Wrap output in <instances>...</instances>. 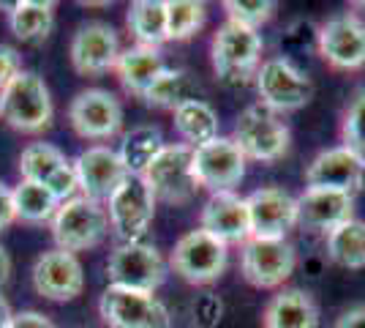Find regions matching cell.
<instances>
[{"label": "cell", "mask_w": 365, "mask_h": 328, "mask_svg": "<svg viewBox=\"0 0 365 328\" xmlns=\"http://www.w3.org/2000/svg\"><path fill=\"white\" fill-rule=\"evenodd\" d=\"M264 55V39L259 31L224 19L213 33L210 41V63L215 77L224 85H248L257 77Z\"/></svg>", "instance_id": "obj_1"}, {"label": "cell", "mask_w": 365, "mask_h": 328, "mask_svg": "<svg viewBox=\"0 0 365 328\" xmlns=\"http://www.w3.org/2000/svg\"><path fill=\"white\" fill-rule=\"evenodd\" d=\"M55 104L49 85L41 74L22 69L3 91H0V121L22 134H41L52 126Z\"/></svg>", "instance_id": "obj_2"}, {"label": "cell", "mask_w": 365, "mask_h": 328, "mask_svg": "<svg viewBox=\"0 0 365 328\" xmlns=\"http://www.w3.org/2000/svg\"><path fill=\"white\" fill-rule=\"evenodd\" d=\"M232 140L237 142V148L248 161L273 164L289 154L292 131L281 115H275L262 104H251L237 115Z\"/></svg>", "instance_id": "obj_3"}, {"label": "cell", "mask_w": 365, "mask_h": 328, "mask_svg": "<svg viewBox=\"0 0 365 328\" xmlns=\"http://www.w3.org/2000/svg\"><path fill=\"white\" fill-rule=\"evenodd\" d=\"M49 224H52V238L58 249L71 252V254L96 249L109 233L107 208L82 194L58 205Z\"/></svg>", "instance_id": "obj_4"}, {"label": "cell", "mask_w": 365, "mask_h": 328, "mask_svg": "<svg viewBox=\"0 0 365 328\" xmlns=\"http://www.w3.org/2000/svg\"><path fill=\"white\" fill-rule=\"evenodd\" d=\"M229 263V247L215 235L199 230H188L175 241L169 254V268L188 284H213L224 277Z\"/></svg>", "instance_id": "obj_5"}, {"label": "cell", "mask_w": 365, "mask_h": 328, "mask_svg": "<svg viewBox=\"0 0 365 328\" xmlns=\"http://www.w3.org/2000/svg\"><path fill=\"white\" fill-rule=\"evenodd\" d=\"M254 85H257L259 104L275 112V115L303 109L311 101V96H314L311 77L305 71H300L284 55L262 61L257 77H254Z\"/></svg>", "instance_id": "obj_6"}, {"label": "cell", "mask_w": 365, "mask_h": 328, "mask_svg": "<svg viewBox=\"0 0 365 328\" xmlns=\"http://www.w3.org/2000/svg\"><path fill=\"white\" fill-rule=\"evenodd\" d=\"M191 161H194V148H188L182 142H167L148 164V170L142 172L153 197L167 205L191 203L199 189Z\"/></svg>", "instance_id": "obj_7"}, {"label": "cell", "mask_w": 365, "mask_h": 328, "mask_svg": "<svg viewBox=\"0 0 365 328\" xmlns=\"http://www.w3.org/2000/svg\"><path fill=\"white\" fill-rule=\"evenodd\" d=\"M297 268V252L287 238H248L240 247V274L257 290H281Z\"/></svg>", "instance_id": "obj_8"}, {"label": "cell", "mask_w": 365, "mask_h": 328, "mask_svg": "<svg viewBox=\"0 0 365 328\" xmlns=\"http://www.w3.org/2000/svg\"><path fill=\"white\" fill-rule=\"evenodd\" d=\"M98 314L107 328H172V314L155 293L107 284L98 298Z\"/></svg>", "instance_id": "obj_9"}, {"label": "cell", "mask_w": 365, "mask_h": 328, "mask_svg": "<svg viewBox=\"0 0 365 328\" xmlns=\"http://www.w3.org/2000/svg\"><path fill=\"white\" fill-rule=\"evenodd\" d=\"M104 271H107L109 284L155 293L167 282L169 263L153 244L134 241V244H118L109 252Z\"/></svg>", "instance_id": "obj_10"}, {"label": "cell", "mask_w": 365, "mask_h": 328, "mask_svg": "<svg viewBox=\"0 0 365 328\" xmlns=\"http://www.w3.org/2000/svg\"><path fill=\"white\" fill-rule=\"evenodd\" d=\"M109 230L120 238V244L142 241L155 219V197L142 175H125L120 187L107 200Z\"/></svg>", "instance_id": "obj_11"}, {"label": "cell", "mask_w": 365, "mask_h": 328, "mask_svg": "<svg viewBox=\"0 0 365 328\" xmlns=\"http://www.w3.org/2000/svg\"><path fill=\"white\" fill-rule=\"evenodd\" d=\"M319 58L335 71L365 69V19L354 11L327 16L317 31Z\"/></svg>", "instance_id": "obj_12"}, {"label": "cell", "mask_w": 365, "mask_h": 328, "mask_svg": "<svg viewBox=\"0 0 365 328\" xmlns=\"http://www.w3.org/2000/svg\"><path fill=\"white\" fill-rule=\"evenodd\" d=\"M68 124L76 137L88 142H107L123 131L120 99L104 88L79 91L68 104Z\"/></svg>", "instance_id": "obj_13"}, {"label": "cell", "mask_w": 365, "mask_h": 328, "mask_svg": "<svg viewBox=\"0 0 365 328\" xmlns=\"http://www.w3.org/2000/svg\"><path fill=\"white\" fill-rule=\"evenodd\" d=\"M245 164L248 159L243 151L237 148V142L232 137H215V140L205 142L194 148V178H197L199 189H207L210 194L215 192H235L245 178Z\"/></svg>", "instance_id": "obj_14"}, {"label": "cell", "mask_w": 365, "mask_h": 328, "mask_svg": "<svg viewBox=\"0 0 365 328\" xmlns=\"http://www.w3.org/2000/svg\"><path fill=\"white\" fill-rule=\"evenodd\" d=\"M19 181H31L38 187L49 189L61 203L76 197V172L74 161L63 154L61 148L49 142H31L19 154Z\"/></svg>", "instance_id": "obj_15"}, {"label": "cell", "mask_w": 365, "mask_h": 328, "mask_svg": "<svg viewBox=\"0 0 365 328\" xmlns=\"http://www.w3.org/2000/svg\"><path fill=\"white\" fill-rule=\"evenodd\" d=\"M33 290L46 301L55 304H66L82 296L85 290V268L79 263V257L71 252L63 249H49L41 252L33 263L31 271Z\"/></svg>", "instance_id": "obj_16"}, {"label": "cell", "mask_w": 365, "mask_h": 328, "mask_svg": "<svg viewBox=\"0 0 365 328\" xmlns=\"http://www.w3.org/2000/svg\"><path fill=\"white\" fill-rule=\"evenodd\" d=\"M68 58L74 71L82 77H101L107 71H115V63L120 58L118 31L107 22L79 25L68 44Z\"/></svg>", "instance_id": "obj_17"}, {"label": "cell", "mask_w": 365, "mask_h": 328, "mask_svg": "<svg viewBox=\"0 0 365 328\" xmlns=\"http://www.w3.org/2000/svg\"><path fill=\"white\" fill-rule=\"evenodd\" d=\"M251 238H287L297 227V197L281 187H262L245 197Z\"/></svg>", "instance_id": "obj_18"}, {"label": "cell", "mask_w": 365, "mask_h": 328, "mask_svg": "<svg viewBox=\"0 0 365 328\" xmlns=\"http://www.w3.org/2000/svg\"><path fill=\"white\" fill-rule=\"evenodd\" d=\"M76 187L82 197H91L96 203H107L112 192L125 181V167L115 148L109 145H91L74 159Z\"/></svg>", "instance_id": "obj_19"}, {"label": "cell", "mask_w": 365, "mask_h": 328, "mask_svg": "<svg viewBox=\"0 0 365 328\" xmlns=\"http://www.w3.org/2000/svg\"><path fill=\"white\" fill-rule=\"evenodd\" d=\"M365 164L351 154L349 148L335 145L311 159L305 167V187L330 189V192H346L354 197V192L363 187Z\"/></svg>", "instance_id": "obj_20"}, {"label": "cell", "mask_w": 365, "mask_h": 328, "mask_svg": "<svg viewBox=\"0 0 365 328\" xmlns=\"http://www.w3.org/2000/svg\"><path fill=\"white\" fill-rule=\"evenodd\" d=\"M199 227L205 233L215 235L218 241H224L227 247L237 244L243 247L251 238V219H248V205L245 197L237 192H215L207 197V203L202 205L199 214Z\"/></svg>", "instance_id": "obj_21"}, {"label": "cell", "mask_w": 365, "mask_h": 328, "mask_svg": "<svg viewBox=\"0 0 365 328\" xmlns=\"http://www.w3.org/2000/svg\"><path fill=\"white\" fill-rule=\"evenodd\" d=\"M354 219V197L346 192L311 189L297 197V227L308 233H330L338 224Z\"/></svg>", "instance_id": "obj_22"}, {"label": "cell", "mask_w": 365, "mask_h": 328, "mask_svg": "<svg viewBox=\"0 0 365 328\" xmlns=\"http://www.w3.org/2000/svg\"><path fill=\"white\" fill-rule=\"evenodd\" d=\"M262 328H319V307L303 287H281L262 309Z\"/></svg>", "instance_id": "obj_23"}, {"label": "cell", "mask_w": 365, "mask_h": 328, "mask_svg": "<svg viewBox=\"0 0 365 328\" xmlns=\"http://www.w3.org/2000/svg\"><path fill=\"white\" fill-rule=\"evenodd\" d=\"M164 55L161 49L155 47H142V44H134V47L120 49V58L115 63V74H118V82L123 85V91L131 96H142L148 94L155 77L164 71Z\"/></svg>", "instance_id": "obj_24"}, {"label": "cell", "mask_w": 365, "mask_h": 328, "mask_svg": "<svg viewBox=\"0 0 365 328\" xmlns=\"http://www.w3.org/2000/svg\"><path fill=\"white\" fill-rule=\"evenodd\" d=\"M55 28V3L49 0H16L9 6V31L22 44H38Z\"/></svg>", "instance_id": "obj_25"}, {"label": "cell", "mask_w": 365, "mask_h": 328, "mask_svg": "<svg viewBox=\"0 0 365 328\" xmlns=\"http://www.w3.org/2000/svg\"><path fill=\"white\" fill-rule=\"evenodd\" d=\"M218 112H215L205 99H194L185 101L172 112V126L180 134L182 145L188 148H199L205 142H210L218 137Z\"/></svg>", "instance_id": "obj_26"}, {"label": "cell", "mask_w": 365, "mask_h": 328, "mask_svg": "<svg viewBox=\"0 0 365 328\" xmlns=\"http://www.w3.org/2000/svg\"><path fill=\"white\" fill-rule=\"evenodd\" d=\"M128 33L142 47H155L167 44V0H134L125 14Z\"/></svg>", "instance_id": "obj_27"}, {"label": "cell", "mask_w": 365, "mask_h": 328, "mask_svg": "<svg viewBox=\"0 0 365 328\" xmlns=\"http://www.w3.org/2000/svg\"><path fill=\"white\" fill-rule=\"evenodd\" d=\"M194 99H199V82L185 69H164L148 88V94L142 96L148 107L169 109V112H175L180 104Z\"/></svg>", "instance_id": "obj_28"}, {"label": "cell", "mask_w": 365, "mask_h": 328, "mask_svg": "<svg viewBox=\"0 0 365 328\" xmlns=\"http://www.w3.org/2000/svg\"><path fill=\"white\" fill-rule=\"evenodd\" d=\"M164 145H167V142H164V134H161L158 126L142 124L123 134L118 156H120L123 167H125L128 175H142Z\"/></svg>", "instance_id": "obj_29"}, {"label": "cell", "mask_w": 365, "mask_h": 328, "mask_svg": "<svg viewBox=\"0 0 365 328\" xmlns=\"http://www.w3.org/2000/svg\"><path fill=\"white\" fill-rule=\"evenodd\" d=\"M324 238H327V257L335 266L349 268V271L365 268V222L349 219L330 230Z\"/></svg>", "instance_id": "obj_30"}, {"label": "cell", "mask_w": 365, "mask_h": 328, "mask_svg": "<svg viewBox=\"0 0 365 328\" xmlns=\"http://www.w3.org/2000/svg\"><path fill=\"white\" fill-rule=\"evenodd\" d=\"M14 208H16V222H28V224H44L52 222L55 211L61 200L49 192V189L31 184V181H19L14 189Z\"/></svg>", "instance_id": "obj_31"}, {"label": "cell", "mask_w": 365, "mask_h": 328, "mask_svg": "<svg viewBox=\"0 0 365 328\" xmlns=\"http://www.w3.org/2000/svg\"><path fill=\"white\" fill-rule=\"evenodd\" d=\"M207 22V6L199 0H167V36L169 41L194 39Z\"/></svg>", "instance_id": "obj_32"}, {"label": "cell", "mask_w": 365, "mask_h": 328, "mask_svg": "<svg viewBox=\"0 0 365 328\" xmlns=\"http://www.w3.org/2000/svg\"><path fill=\"white\" fill-rule=\"evenodd\" d=\"M341 145L349 148L365 164V88L351 94L349 104L341 115Z\"/></svg>", "instance_id": "obj_33"}, {"label": "cell", "mask_w": 365, "mask_h": 328, "mask_svg": "<svg viewBox=\"0 0 365 328\" xmlns=\"http://www.w3.org/2000/svg\"><path fill=\"white\" fill-rule=\"evenodd\" d=\"M224 11L232 22L259 31L262 25H267L275 16L278 3L275 0H224Z\"/></svg>", "instance_id": "obj_34"}, {"label": "cell", "mask_w": 365, "mask_h": 328, "mask_svg": "<svg viewBox=\"0 0 365 328\" xmlns=\"http://www.w3.org/2000/svg\"><path fill=\"white\" fill-rule=\"evenodd\" d=\"M22 71V55L11 44H0V91Z\"/></svg>", "instance_id": "obj_35"}, {"label": "cell", "mask_w": 365, "mask_h": 328, "mask_svg": "<svg viewBox=\"0 0 365 328\" xmlns=\"http://www.w3.org/2000/svg\"><path fill=\"white\" fill-rule=\"evenodd\" d=\"M9 328H58L44 312H36V309H22L14 312L9 320Z\"/></svg>", "instance_id": "obj_36"}, {"label": "cell", "mask_w": 365, "mask_h": 328, "mask_svg": "<svg viewBox=\"0 0 365 328\" xmlns=\"http://www.w3.org/2000/svg\"><path fill=\"white\" fill-rule=\"evenodd\" d=\"M16 222V208H14V194H11V187H6L0 181V233L6 227H11Z\"/></svg>", "instance_id": "obj_37"}, {"label": "cell", "mask_w": 365, "mask_h": 328, "mask_svg": "<svg viewBox=\"0 0 365 328\" xmlns=\"http://www.w3.org/2000/svg\"><path fill=\"white\" fill-rule=\"evenodd\" d=\"M335 328H365V304H357L335 320Z\"/></svg>", "instance_id": "obj_38"}, {"label": "cell", "mask_w": 365, "mask_h": 328, "mask_svg": "<svg viewBox=\"0 0 365 328\" xmlns=\"http://www.w3.org/2000/svg\"><path fill=\"white\" fill-rule=\"evenodd\" d=\"M11 277V257H9V252L0 247V287L9 282Z\"/></svg>", "instance_id": "obj_39"}, {"label": "cell", "mask_w": 365, "mask_h": 328, "mask_svg": "<svg viewBox=\"0 0 365 328\" xmlns=\"http://www.w3.org/2000/svg\"><path fill=\"white\" fill-rule=\"evenodd\" d=\"M11 307H9V301L0 296V328H9V320H11Z\"/></svg>", "instance_id": "obj_40"}, {"label": "cell", "mask_w": 365, "mask_h": 328, "mask_svg": "<svg viewBox=\"0 0 365 328\" xmlns=\"http://www.w3.org/2000/svg\"><path fill=\"white\" fill-rule=\"evenodd\" d=\"M351 6H354V9H363L365 11V0H357V3H351Z\"/></svg>", "instance_id": "obj_41"}]
</instances>
